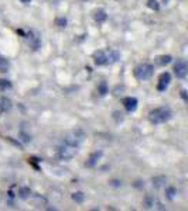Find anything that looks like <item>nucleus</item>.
Returning a JSON list of instances; mask_svg holds the SVG:
<instances>
[{"label":"nucleus","mask_w":188,"mask_h":211,"mask_svg":"<svg viewBox=\"0 0 188 211\" xmlns=\"http://www.w3.org/2000/svg\"><path fill=\"white\" fill-rule=\"evenodd\" d=\"M173 117V111L168 107H157L148 113V120L151 124H163Z\"/></svg>","instance_id":"nucleus-1"},{"label":"nucleus","mask_w":188,"mask_h":211,"mask_svg":"<svg viewBox=\"0 0 188 211\" xmlns=\"http://www.w3.org/2000/svg\"><path fill=\"white\" fill-rule=\"evenodd\" d=\"M85 132L82 129H75V131H71L68 132L67 135L64 137V142L69 146H74V148H78L81 146V144L84 142L85 139Z\"/></svg>","instance_id":"nucleus-2"},{"label":"nucleus","mask_w":188,"mask_h":211,"mask_svg":"<svg viewBox=\"0 0 188 211\" xmlns=\"http://www.w3.org/2000/svg\"><path fill=\"white\" fill-rule=\"evenodd\" d=\"M153 72H154V66L147 62L139 63V65L134 68V76H136L139 80L150 79L151 76H153Z\"/></svg>","instance_id":"nucleus-3"},{"label":"nucleus","mask_w":188,"mask_h":211,"mask_svg":"<svg viewBox=\"0 0 188 211\" xmlns=\"http://www.w3.org/2000/svg\"><path fill=\"white\" fill-rule=\"evenodd\" d=\"M75 155H77V148L69 146V145H67V144L60 146V149H58V156H60L61 159H64V161H69V159H72Z\"/></svg>","instance_id":"nucleus-4"},{"label":"nucleus","mask_w":188,"mask_h":211,"mask_svg":"<svg viewBox=\"0 0 188 211\" xmlns=\"http://www.w3.org/2000/svg\"><path fill=\"white\" fill-rule=\"evenodd\" d=\"M24 37L30 41V48L33 51H37L38 48L41 46V37H40V34H38L36 30H30V31H28V34H27V35H24Z\"/></svg>","instance_id":"nucleus-5"},{"label":"nucleus","mask_w":188,"mask_h":211,"mask_svg":"<svg viewBox=\"0 0 188 211\" xmlns=\"http://www.w3.org/2000/svg\"><path fill=\"white\" fill-rule=\"evenodd\" d=\"M174 73L178 79H184L188 73V65L184 59H177L174 65Z\"/></svg>","instance_id":"nucleus-6"},{"label":"nucleus","mask_w":188,"mask_h":211,"mask_svg":"<svg viewBox=\"0 0 188 211\" xmlns=\"http://www.w3.org/2000/svg\"><path fill=\"white\" fill-rule=\"evenodd\" d=\"M170 82H171V75H170V73H168V72L161 73V75H160V78H158L157 90H160V92H164V90L168 87V85H170Z\"/></svg>","instance_id":"nucleus-7"},{"label":"nucleus","mask_w":188,"mask_h":211,"mask_svg":"<svg viewBox=\"0 0 188 211\" xmlns=\"http://www.w3.org/2000/svg\"><path fill=\"white\" fill-rule=\"evenodd\" d=\"M137 104H139V102H137V99H136V97L129 96V97H124V99H123V106H124V109L127 110L129 113L136 111Z\"/></svg>","instance_id":"nucleus-8"},{"label":"nucleus","mask_w":188,"mask_h":211,"mask_svg":"<svg viewBox=\"0 0 188 211\" xmlns=\"http://www.w3.org/2000/svg\"><path fill=\"white\" fill-rule=\"evenodd\" d=\"M102 155H103V152L102 151H96V152H94V153H91V156H89L88 161L85 162V166H88V168H94V166H96V163L99 162V159L102 158Z\"/></svg>","instance_id":"nucleus-9"},{"label":"nucleus","mask_w":188,"mask_h":211,"mask_svg":"<svg viewBox=\"0 0 188 211\" xmlns=\"http://www.w3.org/2000/svg\"><path fill=\"white\" fill-rule=\"evenodd\" d=\"M94 62H95V65H98V66H102V65H105V63H107L106 52L102 50L96 51V52L94 54Z\"/></svg>","instance_id":"nucleus-10"},{"label":"nucleus","mask_w":188,"mask_h":211,"mask_svg":"<svg viewBox=\"0 0 188 211\" xmlns=\"http://www.w3.org/2000/svg\"><path fill=\"white\" fill-rule=\"evenodd\" d=\"M11 109H13L11 100L9 97H6V96L0 97V110H2V113H9Z\"/></svg>","instance_id":"nucleus-11"},{"label":"nucleus","mask_w":188,"mask_h":211,"mask_svg":"<svg viewBox=\"0 0 188 211\" xmlns=\"http://www.w3.org/2000/svg\"><path fill=\"white\" fill-rule=\"evenodd\" d=\"M171 61H173L171 55H158V56H156L154 63L157 66H165V65H168V63H171Z\"/></svg>","instance_id":"nucleus-12"},{"label":"nucleus","mask_w":188,"mask_h":211,"mask_svg":"<svg viewBox=\"0 0 188 211\" xmlns=\"http://www.w3.org/2000/svg\"><path fill=\"white\" fill-rule=\"evenodd\" d=\"M94 18H95L96 23H105L106 18H107V14L103 9H98V10L94 13Z\"/></svg>","instance_id":"nucleus-13"},{"label":"nucleus","mask_w":188,"mask_h":211,"mask_svg":"<svg viewBox=\"0 0 188 211\" xmlns=\"http://www.w3.org/2000/svg\"><path fill=\"white\" fill-rule=\"evenodd\" d=\"M119 59H120V54H119L118 51L111 50L109 52L106 54V61H107L109 63H116Z\"/></svg>","instance_id":"nucleus-14"},{"label":"nucleus","mask_w":188,"mask_h":211,"mask_svg":"<svg viewBox=\"0 0 188 211\" xmlns=\"http://www.w3.org/2000/svg\"><path fill=\"white\" fill-rule=\"evenodd\" d=\"M151 181H153V186L158 189L167 183V177H165V176H156V177L151 179Z\"/></svg>","instance_id":"nucleus-15"},{"label":"nucleus","mask_w":188,"mask_h":211,"mask_svg":"<svg viewBox=\"0 0 188 211\" xmlns=\"http://www.w3.org/2000/svg\"><path fill=\"white\" fill-rule=\"evenodd\" d=\"M31 196V190L30 187H26V186H23V187L19 189V197L21 198V200H27V198Z\"/></svg>","instance_id":"nucleus-16"},{"label":"nucleus","mask_w":188,"mask_h":211,"mask_svg":"<svg viewBox=\"0 0 188 211\" xmlns=\"http://www.w3.org/2000/svg\"><path fill=\"white\" fill-rule=\"evenodd\" d=\"M9 68H10V62L4 58V56L0 55V72L2 73H6L7 70H9Z\"/></svg>","instance_id":"nucleus-17"},{"label":"nucleus","mask_w":188,"mask_h":211,"mask_svg":"<svg viewBox=\"0 0 188 211\" xmlns=\"http://www.w3.org/2000/svg\"><path fill=\"white\" fill-rule=\"evenodd\" d=\"M175 196H177V189L175 187L170 186V187L165 189V197H167L168 200H174Z\"/></svg>","instance_id":"nucleus-18"},{"label":"nucleus","mask_w":188,"mask_h":211,"mask_svg":"<svg viewBox=\"0 0 188 211\" xmlns=\"http://www.w3.org/2000/svg\"><path fill=\"white\" fill-rule=\"evenodd\" d=\"M71 197H72V200H74L75 203H79V204L85 201V194L82 193V191H75V193H72Z\"/></svg>","instance_id":"nucleus-19"},{"label":"nucleus","mask_w":188,"mask_h":211,"mask_svg":"<svg viewBox=\"0 0 188 211\" xmlns=\"http://www.w3.org/2000/svg\"><path fill=\"white\" fill-rule=\"evenodd\" d=\"M146 4H147L148 9H151V10H154V11H157L160 9V3H158L157 0H147Z\"/></svg>","instance_id":"nucleus-20"},{"label":"nucleus","mask_w":188,"mask_h":211,"mask_svg":"<svg viewBox=\"0 0 188 211\" xmlns=\"http://www.w3.org/2000/svg\"><path fill=\"white\" fill-rule=\"evenodd\" d=\"M98 92H99V94L101 96H105L109 90H107V83L106 82H101L99 83V86H98Z\"/></svg>","instance_id":"nucleus-21"},{"label":"nucleus","mask_w":188,"mask_h":211,"mask_svg":"<svg viewBox=\"0 0 188 211\" xmlns=\"http://www.w3.org/2000/svg\"><path fill=\"white\" fill-rule=\"evenodd\" d=\"M67 18L65 17H58V18H55V26H58L60 28H65L67 27Z\"/></svg>","instance_id":"nucleus-22"},{"label":"nucleus","mask_w":188,"mask_h":211,"mask_svg":"<svg viewBox=\"0 0 188 211\" xmlns=\"http://www.w3.org/2000/svg\"><path fill=\"white\" fill-rule=\"evenodd\" d=\"M11 87V83L10 80H6V79H0V89L2 90H7Z\"/></svg>","instance_id":"nucleus-23"},{"label":"nucleus","mask_w":188,"mask_h":211,"mask_svg":"<svg viewBox=\"0 0 188 211\" xmlns=\"http://www.w3.org/2000/svg\"><path fill=\"white\" fill-rule=\"evenodd\" d=\"M154 197H153V196H148V197H146V200H144V205L147 208H151L153 207V205H154Z\"/></svg>","instance_id":"nucleus-24"},{"label":"nucleus","mask_w":188,"mask_h":211,"mask_svg":"<svg viewBox=\"0 0 188 211\" xmlns=\"http://www.w3.org/2000/svg\"><path fill=\"white\" fill-rule=\"evenodd\" d=\"M20 139L27 144V142L31 141V135L30 134H27V132H24V131H20Z\"/></svg>","instance_id":"nucleus-25"},{"label":"nucleus","mask_w":188,"mask_h":211,"mask_svg":"<svg viewBox=\"0 0 188 211\" xmlns=\"http://www.w3.org/2000/svg\"><path fill=\"white\" fill-rule=\"evenodd\" d=\"M113 117H115V120H116L118 122L123 121V113H120V111H115L113 113Z\"/></svg>","instance_id":"nucleus-26"},{"label":"nucleus","mask_w":188,"mask_h":211,"mask_svg":"<svg viewBox=\"0 0 188 211\" xmlns=\"http://www.w3.org/2000/svg\"><path fill=\"white\" fill-rule=\"evenodd\" d=\"M109 185H111L112 187H120V186H122V180H111V181H109Z\"/></svg>","instance_id":"nucleus-27"},{"label":"nucleus","mask_w":188,"mask_h":211,"mask_svg":"<svg viewBox=\"0 0 188 211\" xmlns=\"http://www.w3.org/2000/svg\"><path fill=\"white\" fill-rule=\"evenodd\" d=\"M181 97L184 100H187V92H185V90H181Z\"/></svg>","instance_id":"nucleus-28"},{"label":"nucleus","mask_w":188,"mask_h":211,"mask_svg":"<svg viewBox=\"0 0 188 211\" xmlns=\"http://www.w3.org/2000/svg\"><path fill=\"white\" fill-rule=\"evenodd\" d=\"M2 114H3V113H2V110H0V116H2Z\"/></svg>","instance_id":"nucleus-29"},{"label":"nucleus","mask_w":188,"mask_h":211,"mask_svg":"<svg viewBox=\"0 0 188 211\" xmlns=\"http://www.w3.org/2000/svg\"><path fill=\"white\" fill-rule=\"evenodd\" d=\"M81 2H86V0H81Z\"/></svg>","instance_id":"nucleus-30"}]
</instances>
